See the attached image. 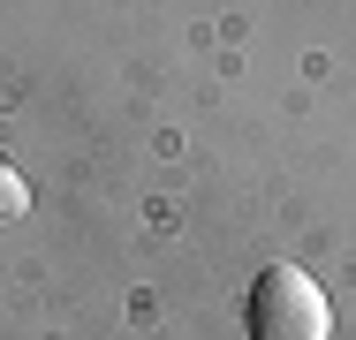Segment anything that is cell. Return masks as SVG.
<instances>
[{"label":"cell","instance_id":"6da1fadb","mask_svg":"<svg viewBox=\"0 0 356 340\" xmlns=\"http://www.w3.org/2000/svg\"><path fill=\"white\" fill-rule=\"evenodd\" d=\"M326 287L296 265H266L250 280V340H326Z\"/></svg>","mask_w":356,"mask_h":340},{"label":"cell","instance_id":"7a4b0ae2","mask_svg":"<svg viewBox=\"0 0 356 340\" xmlns=\"http://www.w3.org/2000/svg\"><path fill=\"white\" fill-rule=\"evenodd\" d=\"M23 212H31V182L0 159V227H8V219H23Z\"/></svg>","mask_w":356,"mask_h":340}]
</instances>
